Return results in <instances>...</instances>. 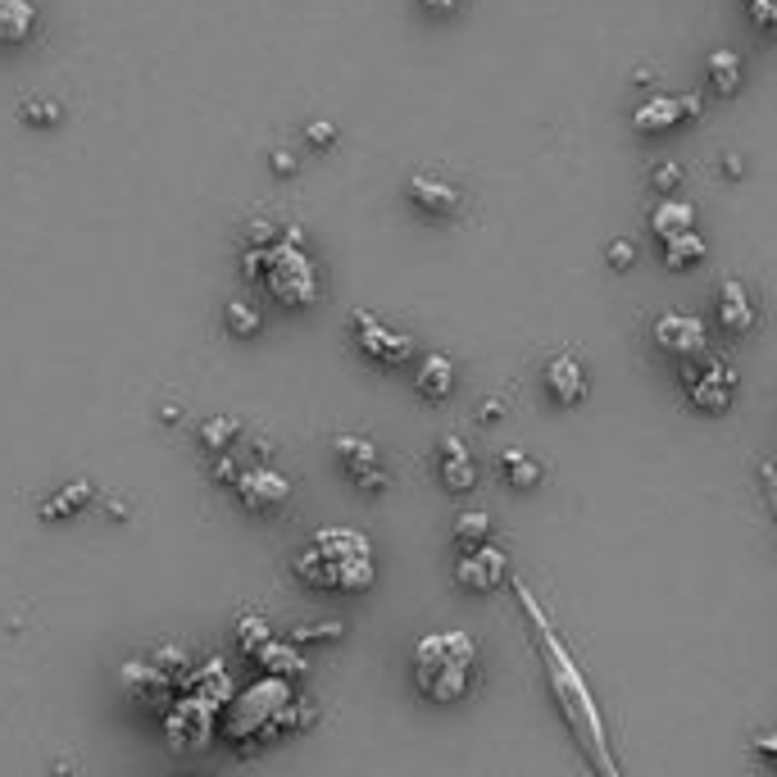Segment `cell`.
I'll use <instances>...</instances> for the list:
<instances>
[{
  "label": "cell",
  "mask_w": 777,
  "mask_h": 777,
  "mask_svg": "<svg viewBox=\"0 0 777 777\" xmlns=\"http://www.w3.org/2000/svg\"><path fill=\"white\" fill-rule=\"evenodd\" d=\"M291 573H296V582L310 592L355 596V592L373 587L377 555H373V542L355 527H319L296 551V559H291Z\"/></svg>",
  "instance_id": "6da1fadb"
},
{
  "label": "cell",
  "mask_w": 777,
  "mask_h": 777,
  "mask_svg": "<svg viewBox=\"0 0 777 777\" xmlns=\"http://www.w3.org/2000/svg\"><path fill=\"white\" fill-rule=\"evenodd\" d=\"M410 677L414 692L427 705H460L477 687V642L464 627L446 633H423L410 650Z\"/></svg>",
  "instance_id": "7a4b0ae2"
},
{
  "label": "cell",
  "mask_w": 777,
  "mask_h": 777,
  "mask_svg": "<svg viewBox=\"0 0 777 777\" xmlns=\"http://www.w3.org/2000/svg\"><path fill=\"white\" fill-rule=\"evenodd\" d=\"M518 601H523V609L537 618V637H542V650H546V664H551V687H555V696H559V705H564V714H568V723H573V733L582 737V746H587V755L605 768V773H614L618 764L605 755V727H601V714H596V700H592V692H587V683H582V673L573 668V659H568V650H564V642L551 633V623H546V614H542V605L532 601V592L518 582Z\"/></svg>",
  "instance_id": "3957f363"
},
{
  "label": "cell",
  "mask_w": 777,
  "mask_h": 777,
  "mask_svg": "<svg viewBox=\"0 0 777 777\" xmlns=\"http://www.w3.org/2000/svg\"><path fill=\"white\" fill-rule=\"evenodd\" d=\"M246 273L255 278V269L260 264H269V273H260L264 278V286H269V296L273 301H282V305H291V310H301V305H314L319 301V269L305 260V251L296 246V228H291L282 241H269L264 251H251L246 255Z\"/></svg>",
  "instance_id": "277c9868"
},
{
  "label": "cell",
  "mask_w": 777,
  "mask_h": 777,
  "mask_svg": "<svg viewBox=\"0 0 777 777\" xmlns=\"http://www.w3.org/2000/svg\"><path fill=\"white\" fill-rule=\"evenodd\" d=\"M677 377H683V392L700 414H723L737 401V369L709 351L677 364Z\"/></svg>",
  "instance_id": "5b68a950"
},
{
  "label": "cell",
  "mask_w": 777,
  "mask_h": 777,
  "mask_svg": "<svg viewBox=\"0 0 777 777\" xmlns=\"http://www.w3.org/2000/svg\"><path fill=\"white\" fill-rule=\"evenodd\" d=\"M351 342H355V351H360L364 360H373V364H382V369H396V364L414 360V336L392 332L382 319H373L369 310H355V314H351Z\"/></svg>",
  "instance_id": "8992f818"
},
{
  "label": "cell",
  "mask_w": 777,
  "mask_h": 777,
  "mask_svg": "<svg viewBox=\"0 0 777 777\" xmlns=\"http://www.w3.org/2000/svg\"><path fill=\"white\" fill-rule=\"evenodd\" d=\"M650 342H655V355L668 360V364H683V360H696L709 351V336H705V323L696 314H683V310H668L650 323Z\"/></svg>",
  "instance_id": "52a82bcc"
},
{
  "label": "cell",
  "mask_w": 777,
  "mask_h": 777,
  "mask_svg": "<svg viewBox=\"0 0 777 777\" xmlns=\"http://www.w3.org/2000/svg\"><path fill=\"white\" fill-rule=\"evenodd\" d=\"M232 492H236V501L246 505L251 514H260V518H273V514H282L286 505H291V482L282 477V473H273L269 464H251V468H236L232 477Z\"/></svg>",
  "instance_id": "ba28073f"
},
{
  "label": "cell",
  "mask_w": 777,
  "mask_h": 777,
  "mask_svg": "<svg viewBox=\"0 0 777 777\" xmlns=\"http://www.w3.org/2000/svg\"><path fill=\"white\" fill-rule=\"evenodd\" d=\"M700 114V95H668V91H655L646 101L633 110V128L655 137V132H668L677 123H687Z\"/></svg>",
  "instance_id": "9c48e42d"
},
{
  "label": "cell",
  "mask_w": 777,
  "mask_h": 777,
  "mask_svg": "<svg viewBox=\"0 0 777 777\" xmlns=\"http://www.w3.org/2000/svg\"><path fill=\"white\" fill-rule=\"evenodd\" d=\"M336 455H342V468L351 473V482H355L360 492H369V496L386 492V473L377 464V446L369 442V436L342 432V436H336Z\"/></svg>",
  "instance_id": "30bf717a"
},
{
  "label": "cell",
  "mask_w": 777,
  "mask_h": 777,
  "mask_svg": "<svg viewBox=\"0 0 777 777\" xmlns=\"http://www.w3.org/2000/svg\"><path fill=\"white\" fill-rule=\"evenodd\" d=\"M405 191H410V205L423 210L427 219H455L464 210V191L436 173H414L405 182Z\"/></svg>",
  "instance_id": "8fae6325"
},
{
  "label": "cell",
  "mask_w": 777,
  "mask_h": 777,
  "mask_svg": "<svg viewBox=\"0 0 777 777\" xmlns=\"http://www.w3.org/2000/svg\"><path fill=\"white\" fill-rule=\"evenodd\" d=\"M505 568H509V559H505V551H496V546H468L464 551V559L455 564V582L464 592H473V596H482V592H492V587H501V577H505Z\"/></svg>",
  "instance_id": "7c38bea8"
},
{
  "label": "cell",
  "mask_w": 777,
  "mask_h": 777,
  "mask_svg": "<svg viewBox=\"0 0 777 777\" xmlns=\"http://www.w3.org/2000/svg\"><path fill=\"white\" fill-rule=\"evenodd\" d=\"M542 386L555 405H582L587 401V369L577 355H551L542 369Z\"/></svg>",
  "instance_id": "4fadbf2b"
},
{
  "label": "cell",
  "mask_w": 777,
  "mask_h": 777,
  "mask_svg": "<svg viewBox=\"0 0 777 777\" xmlns=\"http://www.w3.org/2000/svg\"><path fill=\"white\" fill-rule=\"evenodd\" d=\"M718 323H723V332L733 336V342L750 336V332H755V323H759L755 296H750V291H746L737 278H727V282L718 286Z\"/></svg>",
  "instance_id": "5bb4252c"
},
{
  "label": "cell",
  "mask_w": 777,
  "mask_h": 777,
  "mask_svg": "<svg viewBox=\"0 0 777 777\" xmlns=\"http://www.w3.org/2000/svg\"><path fill=\"white\" fill-rule=\"evenodd\" d=\"M436 473H442V482L451 492H473L477 487V464L468 455V446L460 442V436H442L436 442Z\"/></svg>",
  "instance_id": "9a60e30c"
},
{
  "label": "cell",
  "mask_w": 777,
  "mask_h": 777,
  "mask_svg": "<svg viewBox=\"0 0 777 777\" xmlns=\"http://www.w3.org/2000/svg\"><path fill=\"white\" fill-rule=\"evenodd\" d=\"M37 0H0V46H23L37 37Z\"/></svg>",
  "instance_id": "2e32d148"
},
{
  "label": "cell",
  "mask_w": 777,
  "mask_h": 777,
  "mask_svg": "<svg viewBox=\"0 0 777 777\" xmlns=\"http://www.w3.org/2000/svg\"><path fill=\"white\" fill-rule=\"evenodd\" d=\"M414 386L423 401H446L455 392V364L446 355H423L414 369Z\"/></svg>",
  "instance_id": "e0dca14e"
},
{
  "label": "cell",
  "mask_w": 777,
  "mask_h": 777,
  "mask_svg": "<svg viewBox=\"0 0 777 777\" xmlns=\"http://www.w3.org/2000/svg\"><path fill=\"white\" fill-rule=\"evenodd\" d=\"M705 78H709V91L714 95H737L741 91V78H746V64L737 51H714L705 60Z\"/></svg>",
  "instance_id": "ac0fdd59"
},
{
  "label": "cell",
  "mask_w": 777,
  "mask_h": 777,
  "mask_svg": "<svg viewBox=\"0 0 777 777\" xmlns=\"http://www.w3.org/2000/svg\"><path fill=\"white\" fill-rule=\"evenodd\" d=\"M687 228H696V205H687V201L664 196V201L650 210V232H655L659 241L673 236V232H687Z\"/></svg>",
  "instance_id": "d6986e66"
},
{
  "label": "cell",
  "mask_w": 777,
  "mask_h": 777,
  "mask_svg": "<svg viewBox=\"0 0 777 777\" xmlns=\"http://www.w3.org/2000/svg\"><path fill=\"white\" fill-rule=\"evenodd\" d=\"M659 246H664V264H668V269H692L696 260H705V236H700L696 228L664 236Z\"/></svg>",
  "instance_id": "ffe728a7"
},
{
  "label": "cell",
  "mask_w": 777,
  "mask_h": 777,
  "mask_svg": "<svg viewBox=\"0 0 777 777\" xmlns=\"http://www.w3.org/2000/svg\"><path fill=\"white\" fill-rule=\"evenodd\" d=\"M451 537H455V546H460V551L482 546V542H492V514H487V509H468V514H460V518H455V527H451Z\"/></svg>",
  "instance_id": "44dd1931"
},
{
  "label": "cell",
  "mask_w": 777,
  "mask_h": 777,
  "mask_svg": "<svg viewBox=\"0 0 777 777\" xmlns=\"http://www.w3.org/2000/svg\"><path fill=\"white\" fill-rule=\"evenodd\" d=\"M501 473L509 477V487H537L546 468H542V460H532L523 451H505L501 455Z\"/></svg>",
  "instance_id": "7402d4cb"
},
{
  "label": "cell",
  "mask_w": 777,
  "mask_h": 777,
  "mask_svg": "<svg viewBox=\"0 0 777 777\" xmlns=\"http://www.w3.org/2000/svg\"><path fill=\"white\" fill-rule=\"evenodd\" d=\"M236 423L232 418H214V423H205L201 427V442L210 446V455H223V451H232V442H236Z\"/></svg>",
  "instance_id": "603a6c76"
},
{
  "label": "cell",
  "mask_w": 777,
  "mask_h": 777,
  "mask_svg": "<svg viewBox=\"0 0 777 777\" xmlns=\"http://www.w3.org/2000/svg\"><path fill=\"white\" fill-rule=\"evenodd\" d=\"M223 323H228L232 336H251V332H260V314H255L246 301H232V305L223 310Z\"/></svg>",
  "instance_id": "cb8c5ba5"
},
{
  "label": "cell",
  "mask_w": 777,
  "mask_h": 777,
  "mask_svg": "<svg viewBox=\"0 0 777 777\" xmlns=\"http://www.w3.org/2000/svg\"><path fill=\"white\" fill-rule=\"evenodd\" d=\"M346 633V627L342 623H301L296 627V633H291V642H296V646H305V642H336V637H342Z\"/></svg>",
  "instance_id": "d4e9b609"
},
{
  "label": "cell",
  "mask_w": 777,
  "mask_h": 777,
  "mask_svg": "<svg viewBox=\"0 0 777 777\" xmlns=\"http://www.w3.org/2000/svg\"><path fill=\"white\" fill-rule=\"evenodd\" d=\"M60 119V105L56 101H23V123L32 128H51Z\"/></svg>",
  "instance_id": "484cf974"
},
{
  "label": "cell",
  "mask_w": 777,
  "mask_h": 777,
  "mask_svg": "<svg viewBox=\"0 0 777 777\" xmlns=\"http://www.w3.org/2000/svg\"><path fill=\"white\" fill-rule=\"evenodd\" d=\"M746 14H750V23L768 37L773 32V23H777V10H773V0H746Z\"/></svg>",
  "instance_id": "4316f807"
},
{
  "label": "cell",
  "mask_w": 777,
  "mask_h": 777,
  "mask_svg": "<svg viewBox=\"0 0 777 777\" xmlns=\"http://www.w3.org/2000/svg\"><path fill=\"white\" fill-rule=\"evenodd\" d=\"M677 182H683V169H677V164H655V169H650V186L659 191V196H668Z\"/></svg>",
  "instance_id": "83f0119b"
},
{
  "label": "cell",
  "mask_w": 777,
  "mask_h": 777,
  "mask_svg": "<svg viewBox=\"0 0 777 777\" xmlns=\"http://www.w3.org/2000/svg\"><path fill=\"white\" fill-rule=\"evenodd\" d=\"M609 264L623 273V269H633L637 264V246H633V241H614V246H609Z\"/></svg>",
  "instance_id": "f1b7e54d"
},
{
  "label": "cell",
  "mask_w": 777,
  "mask_h": 777,
  "mask_svg": "<svg viewBox=\"0 0 777 777\" xmlns=\"http://www.w3.org/2000/svg\"><path fill=\"white\" fill-rule=\"evenodd\" d=\"M82 492H87V487H82V482H73V492H64V496H60L56 505H46L41 514H46V518H51V514H69V509H78V501H82Z\"/></svg>",
  "instance_id": "f546056e"
},
{
  "label": "cell",
  "mask_w": 777,
  "mask_h": 777,
  "mask_svg": "<svg viewBox=\"0 0 777 777\" xmlns=\"http://www.w3.org/2000/svg\"><path fill=\"white\" fill-rule=\"evenodd\" d=\"M455 6H460V0H418V10H423V14H436V19H442V14H455Z\"/></svg>",
  "instance_id": "4dcf8cb0"
},
{
  "label": "cell",
  "mask_w": 777,
  "mask_h": 777,
  "mask_svg": "<svg viewBox=\"0 0 777 777\" xmlns=\"http://www.w3.org/2000/svg\"><path fill=\"white\" fill-rule=\"evenodd\" d=\"M305 137H310L314 145H332V141H336V132H332V123H310V128H305Z\"/></svg>",
  "instance_id": "1f68e13d"
},
{
  "label": "cell",
  "mask_w": 777,
  "mask_h": 777,
  "mask_svg": "<svg viewBox=\"0 0 777 777\" xmlns=\"http://www.w3.org/2000/svg\"><path fill=\"white\" fill-rule=\"evenodd\" d=\"M273 169L286 178V173H296V155H291V151H273Z\"/></svg>",
  "instance_id": "d6a6232c"
},
{
  "label": "cell",
  "mask_w": 777,
  "mask_h": 777,
  "mask_svg": "<svg viewBox=\"0 0 777 777\" xmlns=\"http://www.w3.org/2000/svg\"><path fill=\"white\" fill-rule=\"evenodd\" d=\"M501 418V401H482L477 405V423H496Z\"/></svg>",
  "instance_id": "836d02e7"
}]
</instances>
